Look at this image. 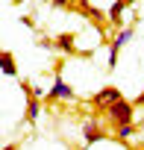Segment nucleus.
I'll return each instance as SVG.
<instances>
[{"mask_svg":"<svg viewBox=\"0 0 144 150\" xmlns=\"http://www.w3.org/2000/svg\"><path fill=\"white\" fill-rule=\"evenodd\" d=\"M138 127H141V129H144V121H141V124H138Z\"/></svg>","mask_w":144,"mask_h":150,"instance_id":"f3484780","label":"nucleus"},{"mask_svg":"<svg viewBox=\"0 0 144 150\" xmlns=\"http://www.w3.org/2000/svg\"><path fill=\"white\" fill-rule=\"evenodd\" d=\"M124 3H126V6H132V0H124Z\"/></svg>","mask_w":144,"mask_h":150,"instance_id":"2eb2a0df","label":"nucleus"},{"mask_svg":"<svg viewBox=\"0 0 144 150\" xmlns=\"http://www.w3.org/2000/svg\"><path fill=\"white\" fill-rule=\"evenodd\" d=\"M53 9H74V0H47Z\"/></svg>","mask_w":144,"mask_h":150,"instance_id":"9b49d317","label":"nucleus"},{"mask_svg":"<svg viewBox=\"0 0 144 150\" xmlns=\"http://www.w3.org/2000/svg\"><path fill=\"white\" fill-rule=\"evenodd\" d=\"M132 33H135L132 27L118 30V35H115V38H112V44H109V68H115V65H118V53H121V47L132 38Z\"/></svg>","mask_w":144,"mask_h":150,"instance_id":"7ed1b4c3","label":"nucleus"},{"mask_svg":"<svg viewBox=\"0 0 144 150\" xmlns=\"http://www.w3.org/2000/svg\"><path fill=\"white\" fill-rule=\"evenodd\" d=\"M121 97H124V94H121V88H118V86H106V88H100V91L91 97V106H97V109L103 112L109 103H115V100H121Z\"/></svg>","mask_w":144,"mask_h":150,"instance_id":"20e7f679","label":"nucleus"},{"mask_svg":"<svg viewBox=\"0 0 144 150\" xmlns=\"http://www.w3.org/2000/svg\"><path fill=\"white\" fill-rule=\"evenodd\" d=\"M132 135H135V121H132V124H121V127H115V138L126 141V138H132Z\"/></svg>","mask_w":144,"mask_h":150,"instance_id":"9d476101","label":"nucleus"},{"mask_svg":"<svg viewBox=\"0 0 144 150\" xmlns=\"http://www.w3.org/2000/svg\"><path fill=\"white\" fill-rule=\"evenodd\" d=\"M44 3H47V0H44Z\"/></svg>","mask_w":144,"mask_h":150,"instance_id":"6ab92c4d","label":"nucleus"},{"mask_svg":"<svg viewBox=\"0 0 144 150\" xmlns=\"http://www.w3.org/2000/svg\"><path fill=\"white\" fill-rule=\"evenodd\" d=\"M38 115H41V97L32 91V94H27V115H24V121L27 124H35Z\"/></svg>","mask_w":144,"mask_h":150,"instance_id":"423d86ee","label":"nucleus"},{"mask_svg":"<svg viewBox=\"0 0 144 150\" xmlns=\"http://www.w3.org/2000/svg\"><path fill=\"white\" fill-rule=\"evenodd\" d=\"M53 41H56V50H62L65 56H74V53H77V41H74L71 33H62V35H56Z\"/></svg>","mask_w":144,"mask_h":150,"instance_id":"0eeeda50","label":"nucleus"},{"mask_svg":"<svg viewBox=\"0 0 144 150\" xmlns=\"http://www.w3.org/2000/svg\"><path fill=\"white\" fill-rule=\"evenodd\" d=\"M77 94H74V88H71L65 80H62V74L56 71V80H53V86H50V91L44 94V100H74Z\"/></svg>","mask_w":144,"mask_h":150,"instance_id":"f03ea898","label":"nucleus"},{"mask_svg":"<svg viewBox=\"0 0 144 150\" xmlns=\"http://www.w3.org/2000/svg\"><path fill=\"white\" fill-rule=\"evenodd\" d=\"M103 112H106V118L112 121V127H121V124H132V121H135V106H132V100H126V97L109 103Z\"/></svg>","mask_w":144,"mask_h":150,"instance_id":"f257e3e1","label":"nucleus"},{"mask_svg":"<svg viewBox=\"0 0 144 150\" xmlns=\"http://www.w3.org/2000/svg\"><path fill=\"white\" fill-rule=\"evenodd\" d=\"M38 47L41 50H56V41L53 38H38Z\"/></svg>","mask_w":144,"mask_h":150,"instance_id":"f8f14e48","label":"nucleus"},{"mask_svg":"<svg viewBox=\"0 0 144 150\" xmlns=\"http://www.w3.org/2000/svg\"><path fill=\"white\" fill-rule=\"evenodd\" d=\"M124 12H126V3H124V0H115V3H112V9L106 12V18H109V24H115V27H121V21H124Z\"/></svg>","mask_w":144,"mask_h":150,"instance_id":"1a4fd4ad","label":"nucleus"},{"mask_svg":"<svg viewBox=\"0 0 144 150\" xmlns=\"http://www.w3.org/2000/svg\"><path fill=\"white\" fill-rule=\"evenodd\" d=\"M0 53H3V44H0Z\"/></svg>","mask_w":144,"mask_h":150,"instance_id":"a211bd4d","label":"nucleus"},{"mask_svg":"<svg viewBox=\"0 0 144 150\" xmlns=\"http://www.w3.org/2000/svg\"><path fill=\"white\" fill-rule=\"evenodd\" d=\"M12 3H24V0H12Z\"/></svg>","mask_w":144,"mask_h":150,"instance_id":"dca6fc26","label":"nucleus"},{"mask_svg":"<svg viewBox=\"0 0 144 150\" xmlns=\"http://www.w3.org/2000/svg\"><path fill=\"white\" fill-rule=\"evenodd\" d=\"M3 150H21V147H18V144H6Z\"/></svg>","mask_w":144,"mask_h":150,"instance_id":"4468645a","label":"nucleus"},{"mask_svg":"<svg viewBox=\"0 0 144 150\" xmlns=\"http://www.w3.org/2000/svg\"><path fill=\"white\" fill-rule=\"evenodd\" d=\"M83 138H85V147H91V144H97V141L106 138V132H103V127L97 124V118H88V121L83 124Z\"/></svg>","mask_w":144,"mask_h":150,"instance_id":"39448f33","label":"nucleus"},{"mask_svg":"<svg viewBox=\"0 0 144 150\" xmlns=\"http://www.w3.org/2000/svg\"><path fill=\"white\" fill-rule=\"evenodd\" d=\"M0 71H3L6 77H18V62H15V56L9 50L0 53Z\"/></svg>","mask_w":144,"mask_h":150,"instance_id":"6e6552de","label":"nucleus"},{"mask_svg":"<svg viewBox=\"0 0 144 150\" xmlns=\"http://www.w3.org/2000/svg\"><path fill=\"white\" fill-rule=\"evenodd\" d=\"M132 106H144V91H141V94H138V97L132 100Z\"/></svg>","mask_w":144,"mask_h":150,"instance_id":"ddd939ff","label":"nucleus"}]
</instances>
